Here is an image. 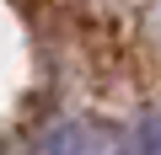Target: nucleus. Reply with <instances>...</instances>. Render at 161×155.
Segmentation results:
<instances>
[{
  "mask_svg": "<svg viewBox=\"0 0 161 155\" xmlns=\"http://www.w3.org/2000/svg\"><path fill=\"white\" fill-rule=\"evenodd\" d=\"M140 155H161V118L140 123Z\"/></svg>",
  "mask_w": 161,
  "mask_h": 155,
  "instance_id": "nucleus-1",
  "label": "nucleus"
}]
</instances>
